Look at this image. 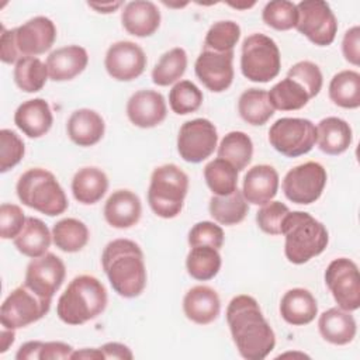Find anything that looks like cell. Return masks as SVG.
<instances>
[{"instance_id":"1","label":"cell","mask_w":360,"mask_h":360,"mask_svg":"<svg viewBox=\"0 0 360 360\" xmlns=\"http://www.w3.org/2000/svg\"><path fill=\"white\" fill-rule=\"evenodd\" d=\"M226 322L232 340L243 359L263 360L273 352L276 346L274 330L252 295L240 294L229 301Z\"/></svg>"},{"instance_id":"2","label":"cell","mask_w":360,"mask_h":360,"mask_svg":"<svg viewBox=\"0 0 360 360\" xmlns=\"http://www.w3.org/2000/svg\"><path fill=\"white\" fill-rule=\"evenodd\" d=\"M103 270L114 288L124 298H135L146 285L143 252L131 239L120 238L108 242L101 253Z\"/></svg>"},{"instance_id":"3","label":"cell","mask_w":360,"mask_h":360,"mask_svg":"<svg viewBox=\"0 0 360 360\" xmlns=\"http://www.w3.org/2000/svg\"><path fill=\"white\" fill-rule=\"evenodd\" d=\"M107 301L104 284L94 276L82 274L75 277L59 297L56 314L68 325H83L101 315Z\"/></svg>"},{"instance_id":"4","label":"cell","mask_w":360,"mask_h":360,"mask_svg":"<svg viewBox=\"0 0 360 360\" xmlns=\"http://www.w3.org/2000/svg\"><path fill=\"white\" fill-rule=\"evenodd\" d=\"M284 255L294 264H304L321 255L329 242L328 229L305 211H290L283 221Z\"/></svg>"},{"instance_id":"5","label":"cell","mask_w":360,"mask_h":360,"mask_svg":"<svg viewBox=\"0 0 360 360\" xmlns=\"http://www.w3.org/2000/svg\"><path fill=\"white\" fill-rule=\"evenodd\" d=\"M18 200L48 217H56L66 211V194L49 170L42 167H32L24 172L15 186Z\"/></svg>"},{"instance_id":"6","label":"cell","mask_w":360,"mask_h":360,"mask_svg":"<svg viewBox=\"0 0 360 360\" xmlns=\"http://www.w3.org/2000/svg\"><path fill=\"white\" fill-rule=\"evenodd\" d=\"M187 191L188 176L177 165H162L150 176L148 188L149 207L160 218H174L183 210Z\"/></svg>"},{"instance_id":"7","label":"cell","mask_w":360,"mask_h":360,"mask_svg":"<svg viewBox=\"0 0 360 360\" xmlns=\"http://www.w3.org/2000/svg\"><path fill=\"white\" fill-rule=\"evenodd\" d=\"M281 56L274 39L264 34H252L243 39L240 55L242 75L256 83H267L277 77Z\"/></svg>"},{"instance_id":"8","label":"cell","mask_w":360,"mask_h":360,"mask_svg":"<svg viewBox=\"0 0 360 360\" xmlns=\"http://www.w3.org/2000/svg\"><path fill=\"white\" fill-rule=\"evenodd\" d=\"M51 302L52 300L39 295L28 285L22 284L14 288L1 304V326L14 330L25 328L44 318L51 308Z\"/></svg>"},{"instance_id":"9","label":"cell","mask_w":360,"mask_h":360,"mask_svg":"<svg viewBox=\"0 0 360 360\" xmlns=\"http://www.w3.org/2000/svg\"><path fill=\"white\" fill-rule=\"evenodd\" d=\"M270 145L287 158L308 153L316 143V127L307 118L284 117L269 129Z\"/></svg>"},{"instance_id":"10","label":"cell","mask_w":360,"mask_h":360,"mask_svg":"<svg viewBox=\"0 0 360 360\" xmlns=\"http://www.w3.org/2000/svg\"><path fill=\"white\" fill-rule=\"evenodd\" d=\"M298 20L295 28L318 46H328L335 41L338 20L330 6L323 0H304L297 4Z\"/></svg>"},{"instance_id":"11","label":"cell","mask_w":360,"mask_h":360,"mask_svg":"<svg viewBox=\"0 0 360 360\" xmlns=\"http://www.w3.org/2000/svg\"><path fill=\"white\" fill-rule=\"evenodd\" d=\"M326 180L328 174L321 163L305 162L287 172L281 187L291 202L308 205L321 197Z\"/></svg>"},{"instance_id":"12","label":"cell","mask_w":360,"mask_h":360,"mask_svg":"<svg viewBox=\"0 0 360 360\" xmlns=\"http://www.w3.org/2000/svg\"><path fill=\"white\" fill-rule=\"evenodd\" d=\"M325 284L338 307L356 311L360 307V276L357 264L347 257H338L325 270Z\"/></svg>"},{"instance_id":"13","label":"cell","mask_w":360,"mask_h":360,"mask_svg":"<svg viewBox=\"0 0 360 360\" xmlns=\"http://www.w3.org/2000/svg\"><path fill=\"white\" fill-rule=\"evenodd\" d=\"M218 142L215 125L207 118L186 121L177 135V152L188 163H200L210 158Z\"/></svg>"},{"instance_id":"14","label":"cell","mask_w":360,"mask_h":360,"mask_svg":"<svg viewBox=\"0 0 360 360\" xmlns=\"http://www.w3.org/2000/svg\"><path fill=\"white\" fill-rule=\"evenodd\" d=\"M143 49L132 41H118L105 52L104 66L107 73L118 82H131L139 77L146 68Z\"/></svg>"},{"instance_id":"15","label":"cell","mask_w":360,"mask_h":360,"mask_svg":"<svg viewBox=\"0 0 360 360\" xmlns=\"http://www.w3.org/2000/svg\"><path fill=\"white\" fill-rule=\"evenodd\" d=\"M65 276L66 267L63 260L53 253H45L28 263L24 284L39 295L52 300L63 284Z\"/></svg>"},{"instance_id":"16","label":"cell","mask_w":360,"mask_h":360,"mask_svg":"<svg viewBox=\"0 0 360 360\" xmlns=\"http://www.w3.org/2000/svg\"><path fill=\"white\" fill-rule=\"evenodd\" d=\"M233 51L214 52L202 49L198 55L194 70L198 80L214 93H222L233 82Z\"/></svg>"},{"instance_id":"17","label":"cell","mask_w":360,"mask_h":360,"mask_svg":"<svg viewBox=\"0 0 360 360\" xmlns=\"http://www.w3.org/2000/svg\"><path fill=\"white\" fill-rule=\"evenodd\" d=\"M56 39V27L48 17L38 15L15 28V44L21 58L37 56L51 49Z\"/></svg>"},{"instance_id":"18","label":"cell","mask_w":360,"mask_h":360,"mask_svg":"<svg viewBox=\"0 0 360 360\" xmlns=\"http://www.w3.org/2000/svg\"><path fill=\"white\" fill-rule=\"evenodd\" d=\"M127 115L139 128H153L162 124L167 115L163 94L150 89L135 91L127 103Z\"/></svg>"},{"instance_id":"19","label":"cell","mask_w":360,"mask_h":360,"mask_svg":"<svg viewBox=\"0 0 360 360\" xmlns=\"http://www.w3.org/2000/svg\"><path fill=\"white\" fill-rule=\"evenodd\" d=\"M104 218L112 228L128 229L136 225L142 215L139 197L131 190H115L105 201L103 210Z\"/></svg>"},{"instance_id":"20","label":"cell","mask_w":360,"mask_h":360,"mask_svg":"<svg viewBox=\"0 0 360 360\" xmlns=\"http://www.w3.org/2000/svg\"><path fill=\"white\" fill-rule=\"evenodd\" d=\"M183 311L191 322L208 325L214 322L221 312L219 295L208 285L191 287L183 298Z\"/></svg>"},{"instance_id":"21","label":"cell","mask_w":360,"mask_h":360,"mask_svg":"<svg viewBox=\"0 0 360 360\" xmlns=\"http://www.w3.org/2000/svg\"><path fill=\"white\" fill-rule=\"evenodd\" d=\"M278 190V173L270 165H256L243 177L242 194L255 205H264L271 201Z\"/></svg>"},{"instance_id":"22","label":"cell","mask_w":360,"mask_h":360,"mask_svg":"<svg viewBox=\"0 0 360 360\" xmlns=\"http://www.w3.org/2000/svg\"><path fill=\"white\" fill-rule=\"evenodd\" d=\"M89 63L87 51L79 45L58 48L46 58L49 79L53 82H66L79 76Z\"/></svg>"},{"instance_id":"23","label":"cell","mask_w":360,"mask_h":360,"mask_svg":"<svg viewBox=\"0 0 360 360\" xmlns=\"http://www.w3.org/2000/svg\"><path fill=\"white\" fill-rule=\"evenodd\" d=\"M53 115L44 98H31L18 105L14 112V124L28 138H41L52 127Z\"/></svg>"},{"instance_id":"24","label":"cell","mask_w":360,"mask_h":360,"mask_svg":"<svg viewBox=\"0 0 360 360\" xmlns=\"http://www.w3.org/2000/svg\"><path fill=\"white\" fill-rule=\"evenodd\" d=\"M121 22L131 35L150 37L160 25V11L155 3L148 0L129 1L121 13Z\"/></svg>"},{"instance_id":"25","label":"cell","mask_w":360,"mask_h":360,"mask_svg":"<svg viewBox=\"0 0 360 360\" xmlns=\"http://www.w3.org/2000/svg\"><path fill=\"white\" fill-rule=\"evenodd\" d=\"M66 131L73 143L87 148L101 141L105 131V122L97 111L79 108L69 117Z\"/></svg>"},{"instance_id":"26","label":"cell","mask_w":360,"mask_h":360,"mask_svg":"<svg viewBox=\"0 0 360 360\" xmlns=\"http://www.w3.org/2000/svg\"><path fill=\"white\" fill-rule=\"evenodd\" d=\"M318 314V304L311 291L297 287L288 290L280 301L281 318L294 326L311 323Z\"/></svg>"},{"instance_id":"27","label":"cell","mask_w":360,"mask_h":360,"mask_svg":"<svg viewBox=\"0 0 360 360\" xmlns=\"http://www.w3.org/2000/svg\"><path fill=\"white\" fill-rule=\"evenodd\" d=\"M318 329L326 342L343 346L356 338L357 325L349 311L333 307L322 312L318 319Z\"/></svg>"},{"instance_id":"28","label":"cell","mask_w":360,"mask_h":360,"mask_svg":"<svg viewBox=\"0 0 360 360\" xmlns=\"http://www.w3.org/2000/svg\"><path fill=\"white\" fill-rule=\"evenodd\" d=\"M353 134L350 125L339 117H326L316 127V142L326 155H340L352 143Z\"/></svg>"},{"instance_id":"29","label":"cell","mask_w":360,"mask_h":360,"mask_svg":"<svg viewBox=\"0 0 360 360\" xmlns=\"http://www.w3.org/2000/svg\"><path fill=\"white\" fill-rule=\"evenodd\" d=\"M108 190L107 174L93 166L79 169L72 179L73 197L84 205L98 202Z\"/></svg>"},{"instance_id":"30","label":"cell","mask_w":360,"mask_h":360,"mask_svg":"<svg viewBox=\"0 0 360 360\" xmlns=\"http://www.w3.org/2000/svg\"><path fill=\"white\" fill-rule=\"evenodd\" d=\"M14 246L27 257L35 259L45 253L52 242V233L44 221L34 217H27L21 232L13 239Z\"/></svg>"},{"instance_id":"31","label":"cell","mask_w":360,"mask_h":360,"mask_svg":"<svg viewBox=\"0 0 360 360\" xmlns=\"http://www.w3.org/2000/svg\"><path fill=\"white\" fill-rule=\"evenodd\" d=\"M210 215L221 225H236L242 222L249 211L248 201L240 190L228 195H212L210 198Z\"/></svg>"},{"instance_id":"32","label":"cell","mask_w":360,"mask_h":360,"mask_svg":"<svg viewBox=\"0 0 360 360\" xmlns=\"http://www.w3.org/2000/svg\"><path fill=\"white\" fill-rule=\"evenodd\" d=\"M329 98L333 104L342 108L360 107V75L356 70L338 72L328 87Z\"/></svg>"},{"instance_id":"33","label":"cell","mask_w":360,"mask_h":360,"mask_svg":"<svg viewBox=\"0 0 360 360\" xmlns=\"http://www.w3.org/2000/svg\"><path fill=\"white\" fill-rule=\"evenodd\" d=\"M238 111L243 121L250 125H263L274 114L269 94L263 89H248L238 100Z\"/></svg>"},{"instance_id":"34","label":"cell","mask_w":360,"mask_h":360,"mask_svg":"<svg viewBox=\"0 0 360 360\" xmlns=\"http://www.w3.org/2000/svg\"><path fill=\"white\" fill-rule=\"evenodd\" d=\"M52 240L55 246L66 253L82 250L89 242V229L86 224L76 218H63L52 228Z\"/></svg>"},{"instance_id":"35","label":"cell","mask_w":360,"mask_h":360,"mask_svg":"<svg viewBox=\"0 0 360 360\" xmlns=\"http://www.w3.org/2000/svg\"><path fill=\"white\" fill-rule=\"evenodd\" d=\"M252 155L253 142L250 136L242 131L228 132L218 146V158L229 162L238 172L243 170L250 163Z\"/></svg>"},{"instance_id":"36","label":"cell","mask_w":360,"mask_h":360,"mask_svg":"<svg viewBox=\"0 0 360 360\" xmlns=\"http://www.w3.org/2000/svg\"><path fill=\"white\" fill-rule=\"evenodd\" d=\"M14 82L18 89L25 93H37L42 90L49 77L46 63L37 56H24L14 66Z\"/></svg>"},{"instance_id":"37","label":"cell","mask_w":360,"mask_h":360,"mask_svg":"<svg viewBox=\"0 0 360 360\" xmlns=\"http://www.w3.org/2000/svg\"><path fill=\"white\" fill-rule=\"evenodd\" d=\"M221 264L219 250L211 246H193L186 259L187 273L200 281L214 278L218 274Z\"/></svg>"},{"instance_id":"38","label":"cell","mask_w":360,"mask_h":360,"mask_svg":"<svg viewBox=\"0 0 360 360\" xmlns=\"http://www.w3.org/2000/svg\"><path fill=\"white\" fill-rule=\"evenodd\" d=\"M204 179L214 195H228L238 188V170L221 158L205 165Z\"/></svg>"},{"instance_id":"39","label":"cell","mask_w":360,"mask_h":360,"mask_svg":"<svg viewBox=\"0 0 360 360\" xmlns=\"http://www.w3.org/2000/svg\"><path fill=\"white\" fill-rule=\"evenodd\" d=\"M187 68V53L183 48L176 46L165 52L152 70V82L158 86L177 83Z\"/></svg>"},{"instance_id":"40","label":"cell","mask_w":360,"mask_h":360,"mask_svg":"<svg viewBox=\"0 0 360 360\" xmlns=\"http://www.w3.org/2000/svg\"><path fill=\"white\" fill-rule=\"evenodd\" d=\"M269 94V100L274 110L280 111H294L307 105L311 100L307 91L292 79L285 77L281 82L276 83Z\"/></svg>"},{"instance_id":"41","label":"cell","mask_w":360,"mask_h":360,"mask_svg":"<svg viewBox=\"0 0 360 360\" xmlns=\"http://www.w3.org/2000/svg\"><path fill=\"white\" fill-rule=\"evenodd\" d=\"M240 38V27L232 20L214 22L204 38V48L214 52H231Z\"/></svg>"},{"instance_id":"42","label":"cell","mask_w":360,"mask_h":360,"mask_svg":"<svg viewBox=\"0 0 360 360\" xmlns=\"http://www.w3.org/2000/svg\"><path fill=\"white\" fill-rule=\"evenodd\" d=\"M202 91L190 80L177 82L169 93V104L177 115L197 111L202 104Z\"/></svg>"},{"instance_id":"43","label":"cell","mask_w":360,"mask_h":360,"mask_svg":"<svg viewBox=\"0 0 360 360\" xmlns=\"http://www.w3.org/2000/svg\"><path fill=\"white\" fill-rule=\"evenodd\" d=\"M262 18L266 25L277 31H287L295 28L298 20L297 4L288 0L269 1L262 11Z\"/></svg>"},{"instance_id":"44","label":"cell","mask_w":360,"mask_h":360,"mask_svg":"<svg viewBox=\"0 0 360 360\" xmlns=\"http://www.w3.org/2000/svg\"><path fill=\"white\" fill-rule=\"evenodd\" d=\"M287 77L297 82L307 91L309 98L318 96L323 84V77L319 66L311 60H301L292 65L287 72Z\"/></svg>"},{"instance_id":"45","label":"cell","mask_w":360,"mask_h":360,"mask_svg":"<svg viewBox=\"0 0 360 360\" xmlns=\"http://www.w3.org/2000/svg\"><path fill=\"white\" fill-rule=\"evenodd\" d=\"M25 153L22 139L11 129L0 131V172L6 173L21 162Z\"/></svg>"},{"instance_id":"46","label":"cell","mask_w":360,"mask_h":360,"mask_svg":"<svg viewBox=\"0 0 360 360\" xmlns=\"http://www.w3.org/2000/svg\"><path fill=\"white\" fill-rule=\"evenodd\" d=\"M290 208L281 201H269L256 212L257 226L267 235H281L283 221Z\"/></svg>"},{"instance_id":"47","label":"cell","mask_w":360,"mask_h":360,"mask_svg":"<svg viewBox=\"0 0 360 360\" xmlns=\"http://www.w3.org/2000/svg\"><path fill=\"white\" fill-rule=\"evenodd\" d=\"M224 231L219 225L211 221L197 222L188 232V245L193 246H211L221 249L224 245Z\"/></svg>"},{"instance_id":"48","label":"cell","mask_w":360,"mask_h":360,"mask_svg":"<svg viewBox=\"0 0 360 360\" xmlns=\"http://www.w3.org/2000/svg\"><path fill=\"white\" fill-rule=\"evenodd\" d=\"M25 219L21 207L3 202L0 205V236L3 239H14L21 232Z\"/></svg>"},{"instance_id":"49","label":"cell","mask_w":360,"mask_h":360,"mask_svg":"<svg viewBox=\"0 0 360 360\" xmlns=\"http://www.w3.org/2000/svg\"><path fill=\"white\" fill-rule=\"evenodd\" d=\"M342 52H343L345 59L349 63L359 66V63H360V28H359V25H354L345 32L343 41H342Z\"/></svg>"},{"instance_id":"50","label":"cell","mask_w":360,"mask_h":360,"mask_svg":"<svg viewBox=\"0 0 360 360\" xmlns=\"http://www.w3.org/2000/svg\"><path fill=\"white\" fill-rule=\"evenodd\" d=\"M0 59L1 62L11 65L17 63L21 59V55L18 52L17 44H15V28L6 30L1 28V37H0Z\"/></svg>"},{"instance_id":"51","label":"cell","mask_w":360,"mask_h":360,"mask_svg":"<svg viewBox=\"0 0 360 360\" xmlns=\"http://www.w3.org/2000/svg\"><path fill=\"white\" fill-rule=\"evenodd\" d=\"M73 347L63 342H42L39 350V360L70 359Z\"/></svg>"},{"instance_id":"52","label":"cell","mask_w":360,"mask_h":360,"mask_svg":"<svg viewBox=\"0 0 360 360\" xmlns=\"http://www.w3.org/2000/svg\"><path fill=\"white\" fill-rule=\"evenodd\" d=\"M104 359H118V360H131L134 359V353L131 349L120 342H107L100 347Z\"/></svg>"},{"instance_id":"53","label":"cell","mask_w":360,"mask_h":360,"mask_svg":"<svg viewBox=\"0 0 360 360\" xmlns=\"http://www.w3.org/2000/svg\"><path fill=\"white\" fill-rule=\"evenodd\" d=\"M70 359H83V360H101L104 359V354L98 349H82V350H73Z\"/></svg>"},{"instance_id":"54","label":"cell","mask_w":360,"mask_h":360,"mask_svg":"<svg viewBox=\"0 0 360 360\" xmlns=\"http://www.w3.org/2000/svg\"><path fill=\"white\" fill-rule=\"evenodd\" d=\"M89 7L94 8L97 13H103V14H108V13H114L118 7L122 6V1H110V3H87Z\"/></svg>"},{"instance_id":"55","label":"cell","mask_w":360,"mask_h":360,"mask_svg":"<svg viewBox=\"0 0 360 360\" xmlns=\"http://www.w3.org/2000/svg\"><path fill=\"white\" fill-rule=\"evenodd\" d=\"M14 339H15L14 329L3 328V330H1V349H0V353L7 352L8 347L14 343Z\"/></svg>"},{"instance_id":"56","label":"cell","mask_w":360,"mask_h":360,"mask_svg":"<svg viewBox=\"0 0 360 360\" xmlns=\"http://www.w3.org/2000/svg\"><path fill=\"white\" fill-rule=\"evenodd\" d=\"M229 6L235 7V8H249L252 6H255V3H246V4H239V3H229Z\"/></svg>"}]
</instances>
